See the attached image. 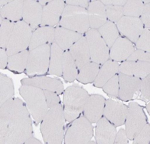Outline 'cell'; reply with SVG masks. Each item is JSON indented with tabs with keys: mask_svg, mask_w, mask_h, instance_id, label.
Wrapping results in <instances>:
<instances>
[{
	"mask_svg": "<svg viewBox=\"0 0 150 144\" xmlns=\"http://www.w3.org/2000/svg\"><path fill=\"white\" fill-rule=\"evenodd\" d=\"M33 132L30 114L21 100L14 97L0 106V144H24Z\"/></svg>",
	"mask_w": 150,
	"mask_h": 144,
	"instance_id": "1",
	"label": "cell"
},
{
	"mask_svg": "<svg viewBox=\"0 0 150 144\" xmlns=\"http://www.w3.org/2000/svg\"><path fill=\"white\" fill-rule=\"evenodd\" d=\"M65 121L61 103L49 109L40 123V131L45 143H62L65 134Z\"/></svg>",
	"mask_w": 150,
	"mask_h": 144,
	"instance_id": "2",
	"label": "cell"
},
{
	"mask_svg": "<svg viewBox=\"0 0 150 144\" xmlns=\"http://www.w3.org/2000/svg\"><path fill=\"white\" fill-rule=\"evenodd\" d=\"M19 92L34 120L35 124L37 126L49 110L43 90L35 86L22 85Z\"/></svg>",
	"mask_w": 150,
	"mask_h": 144,
	"instance_id": "3",
	"label": "cell"
},
{
	"mask_svg": "<svg viewBox=\"0 0 150 144\" xmlns=\"http://www.w3.org/2000/svg\"><path fill=\"white\" fill-rule=\"evenodd\" d=\"M62 106L66 121L71 122L80 116L89 95L80 87L72 86L64 90Z\"/></svg>",
	"mask_w": 150,
	"mask_h": 144,
	"instance_id": "4",
	"label": "cell"
},
{
	"mask_svg": "<svg viewBox=\"0 0 150 144\" xmlns=\"http://www.w3.org/2000/svg\"><path fill=\"white\" fill-rule=\"evenodd\" d=\"M59 26L83 34L90 29L87 9L66 4Z\"/></svg>",
	"mask_w": 150,
	"mask_h": 144,
	"instance_id": "5",
	"label": "cell"
},
{
	"mask_svg": "<svg viewBox=\"0 0 150 144\" xmlns=\"http://www.w3.org/2000/svg\"><path fill=\"white\" fill-rule=\"evenodd\" d=\"M50 45L47 44L29 51L27 65L25 71L28 77L45 76L48 73Z\"/></svg>",
	"mask_w": 150,
	"mask_h": 144,
	"instance_id": "6",
	"label": "cell"
},
{
	"mask_svg": "<svg viewBox=\"0 0 150 144\" xmlns=\"http://www.w3.org/2000/svg\"><path fill=\"white\" fill-rule=\"evenodd\" d=\"M71 122L64 134V143L88 144L93 136L92 124L84 116Z\"/></svg>",
	"mask_w": 150,
	"mask_h": 144,
	"instance_id": "7",
	"label": "cell"
},
{
	"mask_svg": "<svg viewBox=\"0 0 150 144\" xmlns=\"http://www.w3.org/2000/svg\"><path fill=\"white\" fill-rule=\"evenodd\" d=\"M33 31L31 28L22 20L16 23L5 49L8 56L28 49Z\"/></svg>",
	"mask_w": 150,
	"mask_h": 144,
	"instance_id": "8",
	"label": "cell"
},
{
	"mask_svg": "<svg viewBox=\"0 0 150 144\" xmlns=\"http://www.w3.org/2000/svg\"><path fill=\"white\" fill-rule=\"evenodd\" d=\"M91 61L100 65L110 59V48L97 30L90 29L86 33Z\"/></svg>",
	"mask_w": 150,
	"mask_h": 144,
	"instance_id": "9",
	"label": "cell"
},
{
	"mask_svg": "<svg viewBox=\"0 0 150 144\" xmlns=\"http://www.w3.org/2000/svg\"><path fill=\"white\" fill-rule=\"evenodd\" d=\"M126 119L125 131L128 139L133 140L147 123L146 117L142 107L136 102H131Z\"/></svg>",
	"mask_w": 150,
	"mask_h": 144,
	"instance_id": "10",
	"label": "cell"
},
{
	"mask_svg": "<svg viewBox=\"0 0 150 144\" xmlns=\"http://www.w3.org/2000/svg\"><path fill=\"white\" fill-rule=\"evenodd\" d=\"M119 32L135 44L143 32L144 25L140 18L124 16L116 23Z\"/></svg>",
	"mask_w": 150,
	"mask_h": 144,
	"instance_id": "11",
	"label": "cell"
},
{
	"mask_svg": "<svg viewBox=\"0 0 150 144\" xmlns=\"http://www.w3.org/2000/svg\"><path fill=\"white\" fill-rule=\"evenodd\" d=\"M128 106L113 100H106L103 116L108 121L117 127L125 123L128 114Z\"/></svg>",
	"mask_w": 150,
	"mask_h": 144,
	"instance_id": "12",
	"label": "cell"
},
{
	"mask_svg": "<svg viewBox=\"0 0 150 144\" xmlns=\"http://www.w3.org/2000/svg\"><path fill=\"white\" fill-rule=\"evenodd\" d=\"M22 85L35 87L42 90L54 92L59 95L63 94V84L61 80L45 76H38L21 80Z\"/></svg>",
	"mask_w": 150,
	"mask_h": 144,
	"instance_id": "13",
	"label": "cell"
},
{
	"mask_svg": "<svg viewBox=\"0 0 150 144\" xmlns=\"http://www.w3.org/2000/svg\"><path fill=\"white\" fill-rule=\"evenodd\" d=\"M64 1H50L43 6L42 20L40 26L54 27L59 23L65 6Z\"/></svg>",
	"mask_w": 150,
	"mask_h": 144,
	"instance_id": "14",
	"label": "cell"
},
{
	"mask_svg": "<svg viewBox=\"0 0 150 144\" xmlns=\"http://www.w3.org/2000/svg\"><path fill=\"white\" fill-rule=\"evenodd\" d=\"M118 76L119 98L124 101L131 100L135 94L140 92L142 79L120 73Z\"/></svg>",
	"mask_w": 150,
	"mask_h": 144,
	"instance_id": "15",
	"label": "cell"
},
{
	"mask_svg": "<svg viewBox=\"0 0 150 144\" xmlns=\"http://www.w3.org/2000/svg\"><path fill=\"white\" fill-rule=\"evenodd\" d=\"M105 101L98 95H89L83 110V115L91 123H96L103 116Z\"/></svg>",
	"mask_w": 150,
	"mask_h": 144,
	"instance_id": "16",
	"label": "cell"
},
{
	"mask_svg": "<svg viewBox=\"0 0 150 144\" xmlns=\"http://www.w3.org/2000/svg\"><path fill=\"white\" fill-rule=\"evenodd\" d=\"M134 44L123 36H120L110 48V59L117 62L126 61L136 50Z\"/></svg>",
	"mask_w": 150,
	"mask_h": 144,
	"instance_id": "17",
	"label": "cell"
},
{
	"mask_svg": "<svg viewBox=\"0 0 150 144\" xmlns=\"http://www.w3.org/2000/svg\"><path fill=\"white\" fill-rule=\"evenodd\" d=\"M42 10L38 1H24L22 20L34 30L41 25Z\"/></svg>",
	"mask_w": 150,
	"mask_h": 144,
	"instance_id": "18",
	"label": "cell"
},
{
	"mask_svg": "<svg viewBox=\"0 0 150 144\" xmlns=\"http://www.w3.org/2000/svg\"><path fill=\"white\" fill-rule=\"evenodd\" d=\"M87 10L90 29L97 30L108 21L105 6L101 1H89Z\"/></svg>",
	"mask_w": 150,
	"mask_h": 144,
	"instance_id": "19",
	"label": "cell"
},
{
	"mask_svg": "<svg viewBox=\"0 0 150 144\" xmlns=\"http://www.w3.org/2000/svg\"><path fill=\"white\" fill-rule=\"evenodd\" d=\"M117 131L116 127L103 116L97 122L96 128V143L114 144Z\"/></svg>",
	"mask_w": 150,
	"mask_h": 144,
	"instance_id": "20",
	"label": "cell"
},
{
	"mask_svg": "<svg viewBox=\"0 0 150 144\" xmlns=\"http://www.w3.org/2000/svg\"><path fill=\"white\" fill-rule=\"evenodd\" d=\"M68 51L79 70L91 61L90 53L85 36H83Z\"/></svg>",
	"mask_w": 150,
	"mask_h": 144,
	"instance_id": "21",
	"label": "cell"
},
{
	"mask_svg": "<svg viewBox=\"0 0 150 144\" xmlns=\"http://www.w3.org/2000/svg\"><path fill=\"white\" fill-rule=\"evenodd\" d=\"M150 62L126 61L121 63L119 73L142 79L150 74Z\"/></svg>",
	"mask_w": 150,
	"mask_h": 144,
	"instance_id": "22",
	"label": "cell"
},
{
	"mask_svg": "<svg viewBox=\"0 0 150 144\" xmlns=\"http://www.w3.org/2000/svg\"><path fill=\"white\" fill-rule=\"evenodd\" d=\"M83 36L59 25L55 28L54 42L64 51L69 50Z\"/></svg>",
	"mask_w": 150,
	"mask_h": 144,
	"instance_id": "23",
	"label": "cell"
},
{
	"mask_svg": "<svg viewBox=\"0 0 150 144\" xmlns=\"http://www.w3.org/2000/svg\"><path fill=\"white\" fill-rule=\"evenodd\" d=\"M54 31L55 28L46 26H40L33 30L28 48L29 51L54 42Z\"/></svg>",
	"mask_w": 150,
	"mask_h": 144,
	"instance_id": "24",
	"label": "cell"
},
{
	"mask_svg": "<svg viewBox=\"0 0 150 144\" xmlns=\"http://www.w3.org/2000/svg\"><path fill=\"white\" fill-rule=\"evenodd\" d=\"M120 65L118 62L109 59L101 66L98 74L94 82V86L102 88L106 83L119 74Z\"/></svg>",
	"mask_w": 150,
	"mask_h": 144,
	"instance_id": "25",
	"label": "cell"
},
{
	"mask_svg": "<svg viewBox=\"0 0 150 144\" xmlns=\"http://www.w3.org/2000/svg\"><path fill=\"white\" fill-rule=\"evenodd\" d=\"M24 1H11L1 7V16L4 19L16 23L22 20Z\"/></svg>",
	"mask_w": 150,
	"mask_h": 144,
	"instance_id": "26",
	"label": "cell"
},
{
	"mask_svg": "<svg viewBox=\"0 0 150 144\" xmlns=\"http://www.w3.org/2000/svg\"><path fill=\"white\" fill-rule=\"evenodd\" d=\"M64 52L55 42L50 45L49 74L62 76V65Z\"/></svg>",
	"mask_w": 150,
	"mask_h": 144,
	"instance_id": "27",
	"label": "cell"
},
{
	"mask_svg": "<svg viewBox=\"0 0 150 144\" xmlns=\"http://www.w3.org/2000/svg\"><path fill=\"white\" fill-rule=\"evenodd\" d=\"M29 49L9 56L7 68L9 70L17 73L25 71L27 65Z\"/></svg>",
	"mask_w": 150,
	"mask_h": 144,
	"instance_id": "28",
	"label": "cell"
},
{
	"mask_svg": "<svg viewBox=\"0 0 150 144\" xmlns=\"http://www.w3.org/2000/svg\"><path fill=\"white\" fill-rule=\"evenodd\" d=\"M79 70L68 50L64 51L63 58L62 77L64 80L73 82L77 79Z\"/></svg>",
	"mask_w": 150,
	"mask_h": 144,
	"instance_id": "29",
	"label": "cell"
},
{
	"mask_svg": "<svg viewBox=\"0 0 150 144\" xmlns=\"http://www.w3.org/2000/svg\"><path fill=\"white\" fill-rule=\"evenodd\" d=\"M101 66L91 61L87 63L79 70L76 80L83 84L93 83Z\"/></svg>",
	"mask_w": 150,
	"mask_h": 144,
	"instance_id": "30",
	"label": "cell"
},
{
	"mask_svg": "<svg viewBox=\"0 0 150 144\" xmlns=\"http://www.w3.org/2000/svg\"><path fill=\"white\" fill-rule=\"evenodd\" d=\"M97 30L109 48L120 37L116 24L109 20Z\"/></svg>",
	"mask_w": 150,
	"mask_h": 144,
	"instance_id": "31",
	"label": "cell"
},
{
	"mask_svg": "<svg viewBox=\"0 0 150 144\" xmlns=\"http://www.w3.org/2000/svg\"><path fill=\"white\" fill-rule=\"evenodd\" d=\"M14 96V84L11 78L6 75L0 74V106L13 98Z\"/></svg>",
	"mask_w": 150,
	"mask_h": 144,
	"instance_id": "32",
	"label": "cell"
},
{
	"mask_svg": "<svg viewBox=\"0 0 150 144\" xmlns=\"http://www.w3.org/2000/svg\"><path fill=\"white\" fill-rule=\"evenodd\" d=\"M14 23L3 19L0 24V47L6 49L11 37L14 27Z\"/></svg>",
	"mask_w": 150,
	"mask_h": 144,
	"instance_id": "33",
	"label": "cell"
},
{
	"mask_svg": "<svg viewBox=\"0 0 150 144\" xmlns=\"http://www.w3.org/2000/svg\"><path fill=\"white\" fill-rule=\"evenodd\" d=\"M144 6L142 1H127L123 6L124 15L140 18Z\"/></svg>",
	"mask_w": 150,
	"mask_h": 144,
	"instance_id": "34",
	"label": "cell"
},
{
	"mask_svg": "<svg viewBox=\"0 0 150 144\" xmlns=\"http://www.w3.org/2000/svg\"><path fill=\"white\" fill-rule=\"evenodd\" d=\"M105 6L108 20L116 23L124 16L123 6L111 5Z\"/></svg>",
	"mask_w": 150,
	"mask_h": 144,
	"instance_id": "35",
	"label": "cell"
},
{
	"mask_svg": "<svg viewBox=\"0 0 150 144\" xmlns=\"http://www.w3.org/2000/svg\"><path fill=\"white\" fill-rule=\"evenodd\" d=\"M118 74L116 75L106 83L102 88L109 97L117 98L119 92Z\"/></svg>",
	"mask_w": 150,
	"mask_h": 144,
	"instance_id": "36",
	"label": "cell"
},
{
	"mask_svg": "<svg viewBox=\"0 0 150 144\" xmlns=\"http://www.w3.org/2000/svg\"><path fill=\"white\" fill-rule=\"evenodd\" d=\"M136 49L150 52V29L144 28L143 32L135 42Z\"/></svg>",
	"mask_w": 150,
	"mask_h": 144,
	"instance_id": "37",
	"label": "cell"
},
{
	"mask_svg": "<svg viewBox=\"0 0 150 144\" xmlns=\"http://www.w3.org/2000/svg\"><path fill=\"white\" fill-rule=\"evenodd\" d=\"M133 144H149L150 141V126L147 122L134 138Z\"/></svg>",
	"mask_w": 150,
	"mask_h": 144,
	"instance_id": "38",
	"label": "cell"
},
{
	"mask_svg": "<svg viewBox=\"0 0 150 144\" xmlns=\"http://www.w3.org/2000/svg\"><path fill=\"white\" fill-rule=\"evenodd\" d=\"M127 61L150 62V53L136 49Z\"/></svg>",
	"mask_w": 150,
	"mask_h": 144,
	"instance_id": "39",
	"label": "cell"
},
{
	"mask_svg": "<svg viewBox=\"0 0 150 144\" xmlns=\"http://www.w3.org/2000/svg\"><path fill=\"white\" fill-rule=\"evenodd\" d=\"M140 92L141 97L144 100L149 101L150 99V76L149 74L147 77L142 80Z\"/></svg>",
	"mask_w": 150,
	"mask_h": 144,
	"instance_id": "40",
	"label": "cell"
},
{
	"mask_svg": "<svg viewBox=\"0 0 150 144\" xmlns=\"http://www.w3.org/2000/svg\"><path fill=\"white\" fill-rule=\"evenodd\" d=\"M45 100L49 109L61 103L59 95L54 92L43 90Z\"/></svg>",
	"mask_w": 150,
	"mask_h": 144,
	"instance_id": "41",
	"label": "cell"
},
{
	"mask_svg": "<svg viewBox=\"0 0 150 144\" xmlns=\"http://www.w3.org/2000/svg\"><path fill=\"white\" fill-rule=\"evenodd\" d=\"M144 27L150 29V3L144 5L142 12L140 17Z\"/></svg>",
	"mask_w": 150,
	"mask_h": 144,
	"instance_id": "42",
	"label": "cell"
},
{
	"mask_svg": "<svg viewBox=\"0 0 150 144\" xmlns=\"http://www.w3.org/2000/svg\"><path fill=\"white\" fill-rule=\"evenodd\" d=\"M128 143V138L125 130L120 129L116 134L114 144Z\"/></svg>",
	"mask_w": 150,
	"mask_h": 144,
	"instance_id": "43",
	"label": "cell"
},
{
	"mask_svg": "<svg viewBox=\"0 0 150 144\" xmlns=\"http://www.w3.org/2000/svg\"><path fill=\"white\" fill-rule=\"evenodd\" d=\"M8 56L5 49L1 48L0 49V68L4 70L7 68L8 64Z\"/></svg>",
	"mask_w": 150,
	"mask_h": 144,
	"instance_id": "44",
	"label": "cell"
},
{
	"mask_svg": "<svg viewBox=\"0 0 150 144\" xmlns=\"http://www.w3.org/2000/svg\"><path fill=\"white\" fill-rule=\"evenodd\" d=\"M66 4L78 7L88 8L89 5V1H65Z\"/></svg>",
	"mask_w": 150,
	"mask_h": 144,
	"instance_id": "45",
	"label": "cell"
},
{
	"mask_svg": "<svg viewBox=\"0 0 150 144\" xmlns=\"http://www.w3.org/2000/svg\"><path fill=\"white\" fill-rule=\"evenodd\" d=\"M104 5H116L124 6L127 1H101Z\"/></svg>",
	"mask_w": 150,
	"mask_h": 144,
	"instance_id": "46",
	"label": "cell"
},
{
	"mask_svg": "<svg viewBox=\"0 0 150 144\" xmlns=\"http://www.w3.org/2000/svg\"><path fill=\"white\" fill-rule=\"evenodd\" d=\"M42 143L39 140H38L37 138H34L33 136L28 138L25 142V143L26 144H42Z\"/></svg>",
	"mask_w": 150,
	"mask_h": 144,
	"instance_id": "47",
	"label": "cell"
},
{
	"mask_svg": "<svg viewBox=\"0 0 150 144\" xmlns=\"http://www.w3.org/2000/svg\"><path fill=\"white\" fill-rule=\"evenodd\" d=\"M11 1H4V0H1L0 1V6L1 7H2L5 5L7 4L9 2H10Z\"/></svg>",
	"mask_w": 150,
	"mask_h": 144,
	"instance_id": "48",
	"label": "cell"
},
{
	"mask_svg": "<svg viewBox=\"0 0 150 144\" xmlns=\"http://www.w3.org/2000/svg\"><path fill=\"white\" fill-rule=\"evenodd\" d=\"M50 1H39L38 2L39 3L40 5L42 6H45V5H47L48 3L50 2Z\"/></svg>",
	"mask_w": 150,
	"mask_h": 144,
	"instance_id": "49",
	"label": "cell"
},
{
	"mask_svg": "<svg viewBox=\"0 0 150 144\" xmlns=\"http://www.w3.org/2000/svg\"><path fill=\"white\" fill-rule=\"evenodd\" d=\"M146 109L147 111H148L149 114H150V103L148 104L147 105V106L146 107Z\"/></svg>",
	"mask_w": 150,
	"mask_h": 144,
	"instance_id": "50",
	"label": "cell"
},
{
	"mask_svg": "<svg viewBox=\"0 0 150 144\" xmlns=\"http://www.w3.org/2000/svg\"><path fill=\"white\" fill-rule=\"evenodd\" d=\"M143 4L144 5L150 3V1H142Z\"/></svg>",
	"mask_w": 150,
	"mask_h": 144,
	"instance_id": "51",
	"label": "cell"
},
{
	"mask_svg": "<svg viewBox=\"0 0 150 144\" xmlns=\"http://www.w3.org/2000/svg\"><path fill=\"white\" fill-rule=\"evenodd\" d=\"M96 142H94V141H90V142H88V144H96Z\"/></svg>",
	"mask_w": 150,
	"mask_h": 144,
	"instance_id": "52",
	"label": "cell"
}]
</instances>
